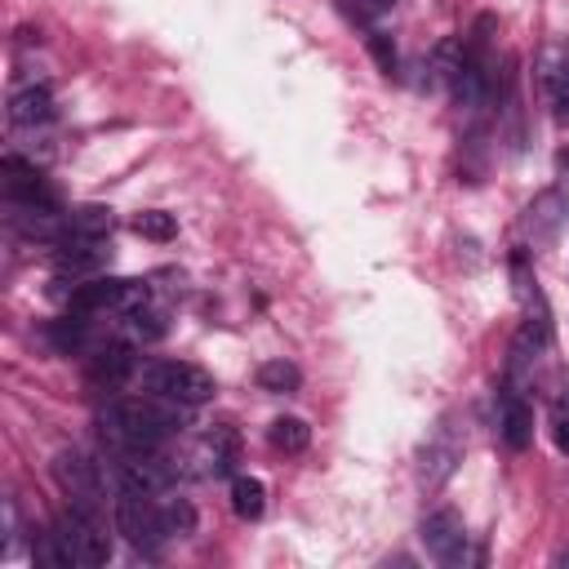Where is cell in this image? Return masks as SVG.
I'll return each instance as SVG.
<instances>
[{
	"instance_id": "1",
	"label": "cell",
	"mask_w": 569,
	"mask_h": 569,
	"mask_svg": "<svg viewBox=\"0 0 569 569\" xmlns=\"http://www.w3.org/2000/svg\"><path fill=\"white\" fill-rule=\"evenodd\" d=\"M182 409L187 405H173L160 396H120L98 413V427L111 453L160 449L169 436L182 431Z\"/></svg>"
},
{
	"instance_id": "2",
	"label": "cell",
	"mask_w": 569,
	"mask_h": 569,
	"mask_svg": "<svg viewBox=\"0 0 569 569\" xmlns=\"http://www.w3.org/2000/svg\"><path fill=\"white\" fill-rule=\"evenodd\" d=\"M142 387H147L151 396L173 400V405H187V409L213 400V391H218L213 373H204V369L191 365V360H151V365L142 369Z\"/></svg>"
},
{
	"instance_id": "3",
	"label": "cell",
	"mask_w": 569,
	"mask_h": 569,
	"mask_svg": "<svg viewBox=\"0 0 569 569\" xmlns=\"http://www.w3.org/2000/svg\"><path fill=\"white\" fill-rule=\"evenodd\" d=\"M67 298L71 311L89 316V311H133L147 302V284L142 280H124V276H93V280H71V289H58Z\"/></svg>"
},
{
	"instance_id": "4",
	"label": "cell",
	"mask_w": 569,
	"mask_h": 569,
	"mask_svg": "<svg viewBox=\"0 0 569 569\" xmlns=\"http://www.w3.org/2000/svg\"><path fill=\"white\" fill-rule=\"evenodd\" d=\"M53 533H58V542H62V551H67L71 565H107L111 560V533L93 520L89 507H76L71 502L53 520Z\"/></svg>"
},
{
	"instance_id": "5",
	"label": "cell",
	"mask_w": 569,
	"mask_h": 569,
	"mask_svg": "<svg viewBox=\"0 0 569 569\" xmlns=\"http://www.w3.org/2000/svg\"><path fill=\"white\" fill-rule=\"evenodd\" d=\"M173 462L160 458L156 449H129V453H116V489L120 493H142V498H156L173 485Z\"/></svg>"
},
{
	"instance_id": "6",
	"label": "cell",
	"mask_w": 569,
	"mask_h": 569,
	"mask_svg": "<svg viewBox=\"0 0 569 569\" xmlns=\"http://www.w3.org/2000/svg\"><path fill=\"white\" fill-rule=\"evenodd\" d=\"M53 480H58V489H62L76 507H89V511L102 507V471H98V462H93L89 453H80V449H58V453H53Z\"/></svg>"
},
{
	"instance_id": "7",
	"label": "cell",
	"mask_w": 569,
	"mask_h": 569,
	"mask_svg": "<svg viewBox=\"0 0 569 569\" xmlns=\"http://www.w3.org/2000/svg\"><path fill=\"white\" fill-rule=\"evenodd\" d=\"M116 533H124V542H133L138 551H156L169 538L160 502H151L142 493H120L116 498Z\"/></svg>"
},
{
	"instance_id": "8",
	"label": "cell",
	"mask_w": 569,
	"mask_h": 569,
	"mask_svg": "<svg viewBox=\"0 0 569 569\" xmlns=\"http://www.w3.org/2000/svg\"><path fill=\"white\" fill-rule=\"evenodd\" d=\"M418 538H422V547H427V556H431L436 565L458 569V565L467 560V525H462V516L449 511V507H445V511H431V516L422 520Z\"/></svg>"
},
{
	"instance_id": "9",
	"label": "cell",
	"mask_w": 569,
	"mask_h": 569,
	"mask_svg": "<svg viewBox=\"0 0 569 569\" xmlns=\"http://www.w3.org/2000/svg\"><path fill=\"white\" fill-rule=\"evenodd\" d=\"M533 80H538V93L556 107V120L569 124V40H551L538 49Z\"/></svg>"
},
{
	"instance_id": "10",
	"label": "cell",
	"mask_w": 569,
	"mask_h": 569,
	"mask_svg": "<svg viewBox=\"0 0 569 569\" xmlns=\"http://www.w3.org/2000/svg\"><path fill=\"white\" fill-rule=\"evenodd\" d=\"M53 276H71V280H84L89 271H98L107 262V249H102V236H62L53 240Z\"/></svg>"
},
{
	"instance_id": "11",
	"label": "cell",
	"mask_w": 569,
	"mask_h": 569,
	"mask_svg": "<svg viewBox=\"0 0 569 569\" xmlns=\"http://www.w3.org/2000/svg\"><path fill=\"white\" fill-rule=\"evenodd\" d=\"M196 458H200V471H204V476H227V471L236 467V458H240V436H236V427H227V422L209 427V431L200 436V445H196Z\"/></svg>"
},
{
	"instance_id": "12",
	"label": "cell",
	"mask_w": 569,
	"mask_h": 569,
	"mask_svg": "<svg viewBox=\"0 0 569 569\" xmlns=\"http://www.w3.org/2000/svg\"><path fill=\"white\" fill-rule=\"evenodd\" d=\"M458 462H462V440L453 436V427H436L431 440L422 445V480L440 485V480H449V471Z\"/></svg>"
},
{
	"instance_id": "13",
	"label": "cell",
	"mask_w": 569,
	"mask_h": 569,
	"mask_svg": "<svg viewBox=\"0 0 569 569\" xmlns=\"http://www.w3.org/2000/svg\"><path fill=\"white\" fill-rule=\"evenodd\" d=\"M498 436L507 449H529V440H533V409L511 387L502 391V405H498Z\"/></svg>"
},
{
	"instance_id": "14",
	"label": "cell",
	"mask_w": 569,
	"mask_h": 569,
	"mask_svg": "<svg viewBox=\"0 0 569 569\" xmlns=\"http://www.w3.org/2000/svg\"><path fill=\"white\" fill-rule=\"evenodd\" d=\"M565 213H569L565 196H560L556 187H551V191H542V196L529 204V213H525V231H529V240H533V244H551V240L560 236Z\"/></svg>"
},
{
	"instance_id": "15",
	"label": "cell",
	"mask_w": 569,
	"mask_h": 569,
	"mask_svg": "<svg viewBox=\"0 0 569 569\" xmlns=\"http://www.w3.org/2000/svg\"><path fill=\"white\" fill-rule=\"evenodd\" d=\"M89 382L93 387H102V391H116L129 373H133V347H124V342H111V347H98L93 356H89Z\"/></svg>"
},
{
	"instance_id": "16",
	"label": "cell",
	"mask_w": 569,
	"mask_h": 569,
	"mask_svg": "<svg viewBox=\"0 0 569 569\" xmlns=\"http://www.w3.org/2000/svg\"><path fill=\"white\" fill-rule=\"evenodd\" d=\"M9 120L18 129H36V124H49L53 120V93L49 84H22L9 93Z\"/></svg>"
},
{
	"instance_id": "17",
	"label": "cell",
	"mask_w": 569,
	"mask_h": 569,
	"mask_svg": "<svg viewBox=\"0 0 569 569\" xmlns=\"http://www.w3.org/2000/svg\"><path fill=\"white\" fill-rule=\"evenodd\" d=\"M111 231V209L107 204H80L62 213V236H107Z\"/></svg>"
},
{
	"instance_id": "18",
	"label": "cell",
	"mask_w": 569,
	"mask_h": 569,
	"mask_svg": "<svg viewBox=\"0 0 569 569\" xmlns=\"http://www.w3.org/2000/svg\"><path fill=\"white\" fill-rule=\"evenodd\" d=\"M262 507H267V485L258 476H236L231 480V511L240 520H258Z\"/></svg>"
},
{
	"instance_id": "19",
	"label": "cell",
	"mask_w": 569,
	"mask_h": 569,
	"mask_svg": "<svg viewBox=\"0 0 569 569\" xmlns=\"http://www.w3.org/2000/svg\"><path fill=\"white\" fill-rule=\"evenodd\" d=\"M298 382H302V373H298V365H289V360H262V365H258V387L271 391V396L298 391Z\"/></svg>"
},
{
	"instance_id": "20",
	"label": "cell",
	"mask_w": 569,
	"mask_h": 569,
	"mask_svg": "<svg viewBox=\"0 0 569 569\" xmlns=\"http://www.w3.org/2000/svg\"><path fill=\"white\" fill-rule=\"evenodd\" d=\"M267 436H271V445H276L280 453H302V449L311 445V427H307L302 418H276Z\"/></svg>"
},
{
	"instance_id": "21",
	"label": "cell",
	"mask_w": 569,
	"mask_h": 569,
	"mask_svg": "<svg viewBox=\"0 0 569 569\" xmlns=\"http://www.w3.org/2000/svg\"><path fill=\"white\" fill-rule=\"evenodd\" d=\"M124 329H129V338H138V342H151V338H160L169 325H164V311H156V307H133V311H124Z\"/></svg>"
},
{
	"instance_id": "22",
	"label": "cell",
	"mask_w": 569,
	"mask_h": 569,
	"mask_svg": "<svg viewBox=\"0 0 569 569\" xmlns=\"http://www.w3.org/2000/svg\"><path fill=\"white\" fill-rule=\"evenodd\" d=\"M44 338L53 342V351H80L84 347V320H80V311H71V316H62V320H53L49 329H44Z\"/></svg>"
},
{
	"instance_id": "23",
	"label": "cell",
	"mask_w": 569,
	"mask_h": 569,
	"mask_svg": "<svg viewBox=\"0 0 569 569\" xmlns=\"http://www.w3.org/2000/svg\"><path fill=\"white\" fill-rule=\"evenodd\" d=\"M142 240H173L178 236V222H173V213H164V209H142V213H133V222H129Z\"/></svg>"
},
{
	"instance_id": "24",
	"label": "cell",
	"mask_w": 569,
	"mask_h": 569,
	"mask_svg": "<svg viewBox=\"0 0 569 569\" xmlns=\"http://www.w3.org/2000/svg\"><path fill=\"white\" fill-rule=\"evenodd\" d=\"M160 516H164V533H169V538H187V533L196 529V511H191L187 498H169V502H160Z\"/></svg>"
},
{
	"instance_id": "25",
	"label": "cell",
	"mask_w": 569,
	"mask_h": 569,
	"mask_svg": "<svg viewBox=\"0 0 569 569\" xmlns=\"http://www.w3.org/2000/svg\"><path fill=\"white\" fill-rule=\"evenodd\" d=\"M338 9H342L347 18H356V22H373V18L391 13L396 0H338Z\"/></svg>"
},
{
	"instance_id": "26",
	"label": "cell",
	"mask_w": 569,
	"mask_h": 569,
	"mask_svg": "<svg viewBox=\"0 0 569 569\" xmlns=\"http://www.w3.org/2000/svg\"><path fill=\"white\" fill-rule=\"evenodd\" d=\"M369 53H373V62H378V71L382 76H396V44H391V36L387 31H369Z\"/></svg>"
},
{
	"instance_id": "27",
	"label": "cell",
	"mask_w": 569,
	"mask_h": 569,
	"mask_svg": "<svg viewBox=\"0 0 569 569\" xmlns=\"http://www.w3.org/2000/svg\"><path fill=\"white\" fill-rule=\"evenodd\" d=\"M551 405H556V413H569V365L556 369V378H551Z\"/></svg>"
},
{
	"instance_id": "28",
	"label": "cell",
	"mask_w": 569,
	"mask_h": 569,
	"mask_svg": "<svg viewBox=\"0 0 569 569\" xmlns=\"http://www.w3.org/2000/svg\"><path fill=\"white\" fill-rule=\"evenodd\" d=\"M551 440H556L560 453H569V413H556V422H551Z\"/></svg>"
},
{
	"instance_id": "29",
	"label": "cell",
	"mask_w": 569,
	"mask_h": 569,
	"mask_svg": "<svg viewBox=\"0 0 569 569\" xmlns=\"http://www.w3.org/2000/svg\"><path fill=\"white\" fill-rule=\"evenodd\" d=\"M556 565H569V547H565V551H556Z\"/></svg>"
}]
</instances>
